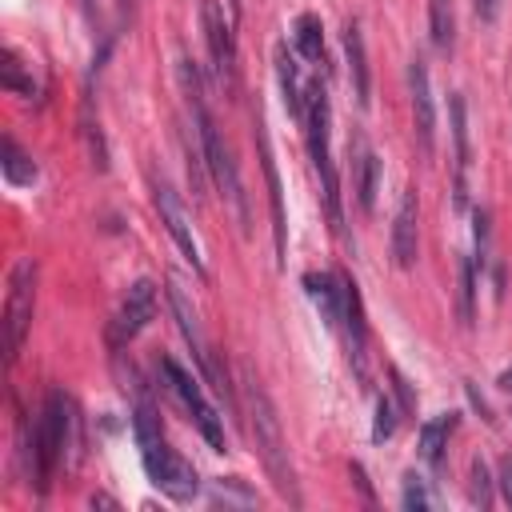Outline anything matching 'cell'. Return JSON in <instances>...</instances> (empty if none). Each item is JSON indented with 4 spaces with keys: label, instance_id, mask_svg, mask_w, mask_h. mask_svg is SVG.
I'll list each match as a JSON object with an SVG mask.
<instances>
[{
    "label": "cell",
    "instance_id": "6da1fadb",
    "mask_svg": "<svg viewBox=\"0 0 512 512\" xmlns=\"http://www.w3.org/2000/svg\"><path fill=\"white\" fill-rule=\"evenodd\" d=\"M240 392H244V408H248V428H252V440H256V452L276 484V492L288 500V504H300V488H296V472H292V460H288V444H284V428H280V416L264 392V384L256 380V372L244 364L240 368Z\"/></svg>",
    "mask_w": 512,
    "mask_h": 512
},
{
    "label": "cell",
    "instance_id": "7a4b0ae2",
    "mask_svg": "<svg viewBox=\"0 0 512 512\" xmlns=\"http://www.w3.org/2000/svg\"><path fill=\"white\" fill-rule=\"evenodd\" d=\"M180 80H184L188 100H192V116H196L200 144H204V164H208L212 180L220 184L224 200L232 204V212H236L240 228L248 232V200H244V184H240V172H236V164H232V152L224 148V140H220V132H216V124H212V116H208V108H204V96H200V76H196L192 60H180Z\"/></svg>",
    "mask_w": 512,
    "mask_h": 512
},
{
    "label": "cell",
    "instance_id": "3957f363",
    "mask_svg": "<svg viewBox=\"0 0 512 512\" xmlns=\"http://www.w3.org/2000/svg\"><path fill=\"white\" fill-rule=\"evenodd\" d=\"M64 452L76 456V408L60 388H52L44 396V408H40V420L32 432V476H36L40 492H48L52 468L64 460Z\"/></svg>",
    "mask_w": 512,
    "mask_h": 512
},
{
    "label": "cell",
    "instance_id": "277c9868",
    "mask_svg": "<svg viewBox=\"0 0 512 512\" xmlns=\"http://www.w3.org/2000/svg\"><path fill=\"white\" fill-rule=\"evenodd\" d=\"M304 128H308V152H312V168L320 176L324 188V212L332 232L344 228V212H340V180H336V164H332V144H328V92L320 80H312L304 88Z\"/></svg>",
    "mask_w": 512,
    "mask_h": 512
},
{
    "label": "cell",
    "instance_id": "5b68a950",
    "mask_svg": "<svg viewBox=\"0 0 512 512\" xmlns=\"http://www.w3.org/2000/svg\"><path fill=\"white\" fill-rule=\"evenodd\" d=\"M140 440V460H144V472H148V480L168 496V500H192L196 492H200V476H196V468L176 452V448H168L164 444V436L160 432H152V436H136Z\"/></svg>",
    "mask_w": 512,
    "mask_h": 512
},
{
    "label": "cell",
    "instance_id": "8992f818",
    "mask_svg": "<svg viewBox=\"0 0 512 512\" xmlns=\"http://www.w3.org/2000/svg\"><path fill=\"white\" fill-rule=\"evenodd\" d=\"M32 300H36V264L32 260H16L12 276H8V300H4V352H8V364L20 356L24 336L32 328Z\"/></svg>",
    "mask_w": 512,
    "mask_h": 512
},
{
    "label": "cell",
    "instance_id": "52a82bcc",
    "mask_svg": "<svg viewBox=\"0 0 512 512\" xmlns=\"http://www.w3.org/2000/svg\"><path fill=\"white\" fill-rule=\"evenodd\" d=\"M160 372H164V380H168V392L192 412V420H196V428H200V436L216 448V452H224V424H220V416H216V408L204 400V392H200V384L192 380V372H184L176 360H160Z\"/></svg>",
    "mask_w": 512,
    "mask_h": 512
},
{
    "label": "cell",
    "instance_id": "ba28073f",
    "mask_svg": "<svg viewBox=\"0 0 512 512\" xmlns=\"http://www.w3.org/2000/svg\"><path fill=\"white\" fill-rule=\"evenodd\" d=\"M152 312H156V284L152 280H136L124 292V300H120V308H116V316L108 324V344L112 348H124L152 320Z\"/></svg>",
    "mask_w": 512,
    "mask_h": 512
},
{
    "label": "cell",
    "instance_id": "9c48e42d",
    "mask_svg": "<svg viewBox=\"0 0 512 512\" xmlns=\"http://www.w3.org/2000/svg\"><path fill=\"white\" fill-rule=\"evenodd\" d=\"M168 304H172V312H176V324H180V332H184V340L192 344V352H196V364H200V372L208 376V384L216 388V392H232V384H228V376L220 372V364L212 360V348H208V340L200 336V324H196V312H192V304H188V296H184V288L180 284H168Z\"/></svg>",
    "mask_w": 512,
    "mask_h": 512
},
{
    "label": "cell",
    "instance_id": "30bf717a",
    "mask_svg": "<svg viewBox=\"0 0 512 512\" xmlns=\"http://www.w3.org/2000/svg\"><path fill=\"white\" fill-rule=\"evenodd\" d=\"M152 192H156V208H160V220H164L168 236H172V240H176V248L188 256V264H192L196 272H204L200 240H196V232H192V220H188V212H184L180 196L172 192V184H168V180H152Z\"/></svg>",
    "mask_w": 512,
    "mask_h": 512
},
{
    "label": "cell",
    "instance_id": "8fae6325",
    "mask_svg": "<svg viewBox=\"0 0 512 512\" xmlns=\"http://www.w3.org/2000/svg\"><path fill=\"white\" fill-rule=\"evenodd\" d=\"M408 92H412V124L416 140L424 152L436 148V104H432V84H428V64L424 56H412L408 64Z\"/></svg>",
    "mask_w": 512,
    "mask_h": 512
},
{
    "label": "cell",
    "instance_id": "7c38bea8",
    "mask_svg": "<svg viewBox=\"0 0 512 512\" xmlns=\"http://www.w3.org/2000/svg\"><path fill=\"white\" fill-rule=\"evenodd\" d=\"M200 16H204V40H208V52H212V64H216V76L224 84H232V72H236V44H232V24L224 20V8L216 0H204L200 4Z\"/></svg>",
    "mask_w": 512,
    "mask_h": 512
},
{
    "label": "cell",
    "instance_id": "4fadbf2b",
    "mask_svg": "<svg viewBox=\"0 0 512 512\" xmlns=\"http://www.w3.org/2000/svg\"><path fill=\"white\" fill-rule=\"evenodd\" d=\"M304 292H308V300L320 308V316L332 328L344 320V280H340V272H308L304 276Z\"/></svg>",
    "mask_w": 512,
    "mask_h": 512
},
{
    "label": "cell",
    "instance_id": "5bb4252c",
    "mask_svg": "<svg viewBox=\"0 0 512 512\" xmlns=\"http://www.w3.org/2000/svg\"><path fill=\"white\" fill-rule=\"evenodd\" d=\"M392 260L400 268L416 264V188H408L400 196V208H396V220H392Z\"/></svg>",
    "mask_w": 512,
    "mask_h": 512
},
{
    "label": "cell",
    "instance_id": "9a60e30c",
    "mask_svg": "<svg viewBox=\"0 0 512 512\" xmlns=\"http://www.w3.org/2000/svg\"><path fill=\"white\" fill-rule=\"evenodd\" d=\"M256 144H260L264 180H268V204H272V236H276V256L284 260V240H288V220H284V192H280V176H276V164H272V148H268L264 124H256Z\"/></svg>",
    "mask_w": 512,
    "mask_h": 512
},
{
    "label": "cell",
    "instance_id": "2e32d148",
    "mask_svg": "<svg viewBox=\"0 0 512 512\" xmlns=\"http://www.w3.org/2000/svg\"><path fill=\"white\" fill-rule=\"evenodd\" d=\"M344 280V328H348V348H352V360H356V372L364 380V348H368V324H364V304H360V292H356V280L340 276Z\"/></svg>",
    "mask_w": 512,
    "mask_h": 512
},
{
    "label": "cell",
    "instance_id": "e0dca14e",
    "mask_svg": "<svg viewBox=\"0 0 512 512\" xmlns=\"http://www.w3.org/2000/svg\"><path fill=\"white\" fill-rule=\"evenodd\" d=\"M344 56H348V76H352L356 104H360V108H368L372 80H368V56H364V36H360V24H356V20H348V24H344Z\"/></svg>",
    "mask_w": 512,
    "mask_h": 512
},
{
    "label": "cell",
    "instance_id": "ac0fdd59",
    "mask_svg": "<svg viewBox=\"0 0 512 512\" xmlns=\"http://www.w3.org/2000/svg\"><path fill=\"white\" fill-rule=\"evenodd\" d=\"M352 176H356V200L364 212L376 208V192H380V156L356 136V160H352Z\"/></svg>",
    "mask_w": 512,
    "mask_h": 512
},
{
    "label": "cell",
    "instance_id": "d6986e66",
    "mask_svg": "<svg viewBox=\"0 0 512 512\" xmlns=\"http://www.w3.org/2000/svg\"><path fill=\"white\" fill-rule=\"evenodd\" d=\"M448 108H452V140H456V204L464 208V172H468V164H472V152H468V120H464V100L452 92Z\"/></svg>",
    "mask_w": 512,
    "mask_h": 512
},
{
    "label": "cell",
    "instance_id": "ffe728a7",
    "mask_svg": "<svg viewBox=\"0 0 512 512\" xmlns=\"http://www.w3.org/2000/svg\"><path fill=\"white\" fill-rule=\"evenodd\" d=\"M456 428V412H444L436 420H428L420 428V456L428 468H440L444 464V448H448V432Z\"/></svg>",
    "mask_w": 512,
    "mask_h": 512
},
{
    "label": "cell",
    "instance_id": "44dd1931",
    "mask_svg": "<svg viewBox=\"0 0 512 512\" xmlns=\"http://www.w3.org/2000/svg\"><path fill=\"white\" fill-rule=\"evenodd\" d=\"M276 76H280L284 108H288L296 120H304V88H300V72H296V60H292V52H288L284 44L276 48Z\"/></svg>",
    "mask_w": 512,
    "mask_h": 512
},
{
    "label": "cell",
    "instance_id": "7402d4cb",
    "mask_svg": "<svg viewBox=\"0 0 512 512\" xmlns=\"http://www.w3.org/2000/svg\"><path fill=\"white\" fill-rule=\"evenodd\" d=\"M428 36L436 52H452L456 44V12L452 0H428Z\"/></svg>",
    "mask_w": 512,
    "mask_h": 512
},
{
    "label": "cell",
    "instance_id": "603a6c76",
    "mask_svg": "<svg viewBox=\"0 0 512 512\" xmlns=\"http://www.w3.org/2000/svg\"><path fill=\"white\" fill-rule=\"evenodd\" d=\"M0 168H4V180H8V184H32V180H36V164H32V156H28L12 136H4Z\"/></svg>",
    "mask_w": 512,
    "mask_h": 512
},
{
    "label": "cell",
    "instance_id": "cb8c5ba5",
    "mask_svg": "<svg viewBox=\"0 0 512 512\" xmlns=\"http://www.w3.org/2000/svg\"><path fill=\"white\" fill-rule=\"evenodd\" d=\"M324 28H320V20L312 16V12H304L300 20H296V52L304 56V60H324V36H320Z\"/></svg>",
    "mask_w": 512,
    "mask_h": 512
},
{
    "label": "cell",
    "instance_id": "d4e9b609",
    "mask_svg": "<svg viewBox=\"0 0 512 512\" xmlns=\"http://www.w3.org/2000/svg\"><path fill=\"white\" fill-rule=\"evenodd\" d=\"M0 60H4V64H0V80H4V88H8V92H20V96H36V80L24 72V60H20L12 48H4Z\"/></svg>",
    "mask_w": 512,
    "mask_h": 512
},
{
    "label": "cell",
    "instance_id": "484cf974",
    "mask_svg": "<svg viewBox=\"0 0 512 512\" xmlns=\"http://www.w3.org/2000/svg\"><path fill=\"white\" fill-rule=\"evenodd\" d=\"M476 264L464 256L460 260V288H456V308H460V324H472L476 316Z\"/></svg>",
    "mask_w": 512,
    "mask_h": 512
},
{
    "label": "cell",
    "instance_id": "4316f807",
    "mask_svg": "<svg viewBox=\"0 0 512 512\" xmlns=\"http://www.w3.org/2000/svg\"><path fill=\"white\" fill-rule=\"evenodd\" d=\"M396 432V404L388 396H376V420H372V440H388Z\"/></svg>",
    "mask_w": 512,
    "mask_h": 512
},
{
    "label": "cell",
    "instance_id": "83f0119b",
    "mask_svg": "<svg viewBox=\"0 0 512 512\" xmlns=\"http://www.w3.org/2000/svg\"><path fill=\"white\" fill-rule=\"evenodd\" d=\"M400 500H404V508H416V512L436 504L432 492H428V484H424V476H416V472L404 476V496H400Z\"/></svg>",
    "mask_w": 512,
    "mask_h": 512
},
{
    "label": "cell",
    "instance_id": "f1b7e54d",
    "mask_svg": "<svg viewBox=\"0 0 512 512\" xmlns=\"http://www.w3.org/2000/svg\"><path fill=\"white\" fill-rule=\"evenodd\" d=\"M472 504H480V508H488L492 504V476H488V464L476 456L472 460Z\"/></svg>",
    "mask_w": 512,
    "mask_h": 512
},
{
    "label": "cell",
    "instance_id": "f546056e",
    "mask_svg": "<svg viewBox=\"0 0 512 512\" xmlns=\"http://www.w3.org/2000/svg\"><path fill=\"white\" fill-rule=\"evenodd\" d=\"M500 492H504V500L512 504V456L500 460Z\"/></svg>",
    "mask_w": 512,
    "mask_h": 512
},
{
    "label": "cell",
    "instance_id": "4dcf8cb0",
    "mask_svg": "<svg viewBox=\"0 0 512 512\" xmlns=\"http://www.w3.org/2000/svg\"><path fill=\"white\" fill-rule=\"evenodd\" d=\"M472 8H476V16H480V20H496L500 0H472Z\"/></svg>",
    "mask_w": 512,
    "mask_h": 512
},
{
    "label": "cell",
    "instance_id": "1f68e13d",
    "mask_svg": "<svg viewBox=\"0 0 512 512\" xmlns=\"http://www.w3.org/2000/svg\"><path fill=\"white\" fill-rule=\"evenodd\" d=\"M348 472H352V480H356V488H360V492H364V500H368V504H372V500H376V496H372V488H368V480H364V468H360V464H352V468H348Z\"/></svg>",
    "mask_w": 512,
    "mask_h": 512
},
{
    "label": "cell",
    "instance_id": "d6a6232c",
    "mask_svg": "<svg viewBox=\"0 0 512 512\" xmlns=\"http://www.w3.org/2000/svg\"><path fill=\"white\" fill-rule=\"evenodd\" d=\"M496 384H500V392H512V368H504V372H500V380H496Z\"/></svg>",
    "mask_w": 512,
    "mask_h": 512
},
{
    "label": "cell",
    "instance_id": "836d02e7",
    "mask_svg": "<svg viewBox=\"0 0 512 512\" xmlns=\"http://www.w3.org/2000/svg\"><path fill=\"white\" fill-rule=\"evenodd\" d=\"M96 504H100V508H116V500H112V496H92V508H96Z\"/></svg>",
    "mask_w": 512,
    "mask_h": 512
},
{
    "label": "cell",
    "instance_id": "e575fe53",
    "mask_svg": "<svg viewBox=\"0 0 512 512\" xmlns=\"http://www.w3.org/2000/svg\"><path fill=\"white\" fill-rule=\"evenodd\" d=\"M232 4V20H240V12H244V0H228Z\"/></svg>",
    "mask_w": 512,
    "mask_h": 512
}]
</instances>
